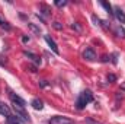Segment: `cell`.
Masks as SVG:
<instances>
[{"mask_svg": "<svg viewBox=\"0 0 125 124\" xmlns=\"http://www.w3.org/2000/svg\"><path fill=\"white\" fill-rule=\"evenodd\" d=\"M0 114H1V115H6V117L12 115V114H10V108H9L4 102H0Z\"/></svg>", "mask_w": 125, "mask_h": 124, "instance_id": "obj_11", "label": "cell"}, {"mask_svg": "<svg viewBox=\"0 0 125 124\" xmlns=\"http://www.w3.org/2000/svg\"><path fill=\"white\" fill-rule=\"evenodd\" d=\"M9 98H10V101L13 102V104H16V105H19V107H26V102H25V99L23 98H21L19 95H16L15 92H12L10 89H9Z\"/></svg>", "mask_w": 125, "mask_h": 124, "instance_id": "obj_4", "label": "cell"}, {"mask_svg": "<svg viewBox=\"0 0 125 124\" xmlns=\"http://www.w3.org/2000/svg\"><path fill=\"white\" fill-rule=\"evenodd\" d=\"M31 105H32V108H35L36 111H41V110L44 108V102H42L41 99H38V98H35V99H32Z\"/></svg>", "mask_w": 125, "mask_h": 124, "instance_id": "obj_10", "label": "cell"}, {"mask_svg": "<svg viewBox=\"0 0 125 124\" xmlns=\"http://www.w3.org/2000/svg\"><path fill=\"white\" fill-rule=\"evenodd\" d=\"M44 39H45V42L48 44V47L55 53V54H60V50H58V45L55 44V41L50 37V35H44Z\"/></svg>", "mask_w": 125, "mask_h": 124, "instance_id": "obj_6", "label": "cell"}, {"mask_svg": "<svg viewBox=\"0 0 125 124\" xmlns=\"http://www.w3.org/2000/svg\"><path fill=\"white\" fill-rule=\"evenodd\" d=\"M100 4L105 7V10H106V13L109 15V16H114V9H112V6H111V3H108V1H105V0H102L100 1Z\"/></svg>", "mask_w": 125, "mask_h": 124, "instance_id": "obj_12", "label": "cell"}, {"mask_svg": "<svg viewBox=\"0 0 125 124\" xmlns=\"http://www.w3.org/2000/svg\"><path fill=\"white\" fill-rule=\"evenodd\" d=\"M121 91H124V92H125V82L121 83Z\"/></svg>", "mask_w": 125, "mask_h": 124, "instance_id": "obj_28", "label": "cell"}, {"mask_svg": "<svg viewBox=\"0 0 125 124\" xmlns=\"http://www.w3.org/2000/svg\"><path fill=\"white\" fill-rule=\"evenodd\" d=\"M48 124H74V120L68 117H62V115H55L48 120Z\"/></svg>", "mask_w": 125, "mask_h": 124, "instance_id": "obj_2", "label": "cell"}, {"mask_svg": "<svg viewBox=\"0 0 125 124\" xmlns=\"http://www.w3.org/2000/svg\"><path fill=\"white\" fill-rule=\"evenodd\" d=\"M39 86H41V88H47V86H50V83H48L47 80H41V82H39Z\"/></svg>", "mask_w": 125, "mask_h": 124, "instance_id": "obj_22", "label": "cell"}, {"mask_svg": "<svg viewBox=\"0 0 125 124\" xmlns=\"http://www.w3.org/2000/svg\"><path fill=\"white\" fill-rule=\"evenodd\" d=\"M67 3H68L67 0H55V1H54V4H55L57 7H64V6H67Z\"/></svg>", "mask_w": 125, "mask_h": 124, "instance_id": "obj_17", "label": "cell"}, {"mask_svg": "<svg viewBox=\"0 0 125 124\" xmlns=\"http://www.w3.org/2000/svg\"><path fill=\"white\" fill-rule=\"evenodd\" d=\"M99 26H102V28H105V29H109L111 28V22H108V21H99Z\"/></svg>", "mask_w": 125, "mask_h": 124, "instance_id": "obj_16", "label": "cell"}, {"mask_svg": "<svg viewBox=\"0 0 125 124\" xmlns=\"http://www.w3.org/2000/svg\"><path fill=\"white\" fill-rule=\"evenodd\" d=\"M114 34H115L118 38H125V29L122 28V25H118V26L114 29Z\"/></svg>", "mask_w": 125, "mask_h": 124, "instance_id": "obj_13", "label": "cell"}, {"mask_svg": "<svg viewBox=\"0 0 125 124\" xmlns=\"http://www.w3.org/2000/svg\"><path fill=\"white\" fill-rule=\"evenodd\" d=\"M115 80H116V76H115L114 73H111V74H108V82H109V83H114Z\"/></svg>", "mask_w": 125, "mask_h": 124, "instance_id": "obj_20", "label": "cell"}, {"mask_svg": "<svg viewBox=\"0 0 125 124\" xmlns=\"http://www.w3.org/2000/svg\"><path fill=\"white\" fill-rule=\"evenodd\" d=\"M84 121H86V124H102L100 121H96V120H94V118H92V117H87Z\"/></svg>", "mask_w": 125, "mask_h": 124, "instance_id": "obj_19", "label": "cell"}, {"mask_svg": "<svg viewBox=\"0 0 125 124\" xmlns=\"http://www.w3.org/2000/svg\"><path fill=\"white\" fill-rule=\"evenodd\" d=\"M23 54L28 57V59H31L32 62L35 63V66H38V64H41V59L36 56V54H33V53H31V51H23Z\"/></svg>", "mask_w": 125, "mask_h": 124, "instance_id": "obj_8", "label": "cell"}, {"mask_svg": "<svg viewBox=\"0 0 125 124\" xmlns=\"http://www.w3.org/2000/svg\"><path fill=\"white\" fill-rule=\"evenodd\" d=\"M93 101V93L90 92L89 89H86V91H83V92L79 95V98H77V101H76V108L77 110H83L89 102H92Z\"/></svg>", "mask_w": 125, "mask_h": 124, "instance_id": "obj_1", "label": "cell"}, {"mask_svg": "<svg viewBox=\"0 0 125 124\" xmlns=\"http://www.w3.org/2000/svg\"><path fill=\"white\" fill-rule=\"evenodd\" d=\"M71 28H73V29H76L77 32H82V28L79 26V24H73V25H71Z\"/></svg>", "mask_w": 125, "mask_h": 124, "instance_id": "obj_23", "label": "cell"}, {"mask_svg": "<svg viewBox=\"0 0 125 124\" xmlns=\"http://www.w3.org/2000/svg\"><path fill=\"white\" fill-rule=\"evenodd\" d=\"M102 62H109V57H108V56H103V57H102Z\"/></svg>", "mask_w": 125, "mask_h": 124, "instance_id": "obj_27", "label": "cell"}, {"mask_svg": "<svg viewBox=\"0 0 125 124\" xmlns=\"http://www.w3.org/2000/svg\"><path fill=\"white\" fill-rule=\"evenodd\" d=\"M39 15H41V16H42V15H44V16H50V15H51V12H50V9H48V7L42 6V12H39Z\"/></svg>", "mask_w": 125, "mask_h": 124, "instance_id": "obj_18", "label": "cell"}, {"mask_svg": "<svg viewBox=\"0 0 125 124\" xmlns=\"http://www.w3.org/2000/svg\"><path fill=\"white\" fill-rule=\"evenodd\" d=\"M13 110H15V112H16V115H18V117H21L23 121L31 123V117H29V114L25 111V108H23V107H19V105L13 104Z\"/></svg>", "mask_w": 125, "mask_h": 124, "instance_id": "obj_3", "label": "cell"}, {"mask_svg": "<svg viewBox=\"0 0 125 124\" xmlns=\"http://www.w3.org/2000/svg\"><path fill=\"white\" fill-rule=\"evenodd\" d=\"M114 16L118 19V22L122 25V24H125V13H124V10L119 7V6H116L115 9H114Z\"/></svg>", "mask_w": 125, "mask_h": 124, "instance_id": "obj_7", "label": "cell"}, {"mask_svg": "<svg viewBox=\"0 0 125 124\" xmlns=\"http://www.w3.org/2000/svg\"><path fill=\"white\" fill-rule=\"evenodd\" d=\"M83 59L87 62H94L96 60V51L92 47H86V50L83 51Z\"/></svg>", "mask_w": 125, "mask_h": 124, "instance_id": "obj_5", "label": "cell"}, {"mask_svg": "<svg viewBox=\"0 0 125 124\" xmlns=\"http://www.w3.org/2000/svg\"><path fill=\"white\" fill-rule=\"evenodd\" d=\"M28 28L31 29L33 34H36V35H39L41 34V29H39V26H36L35 24H31V22H28Z\"/></svg>", "mask_w": 125, "mask_h": 124, "instance_id": "obj_14", "label": "cell"}, {"mask_svg": "<svg viewBox=\"0 0 125 124\" xmlns=\"http://www.w3.org/2000/svg\"><path fill=\"white\" fill-rule=\"evenodd\" d=\"M28 69H29V72H32V73H35V72H36V66H35V64H31Z\"/></svg>", "mask_w": 125, "mask_h": 124, "instance_id": "obj_25", "label": "cell"}, {"mask_svg": "<svg viewBox=\"0 0 125 124\" xmlns=\"http://www.w3.org/2000/svg\"><path fill=\"white\" fill-rule=\"evenodd\" d=\"M29 39H31V38H29L28 35H23V37H22V42H25V44H26V42H29Z\"/></svg>", "mask_w": 125, "mask_h": 124, "instance_id": "obj_26", "label": "cell"}, {"mask_svg": "<svg viewBox=\"0 0 125 124\" xmlns=\"http://www.w3.org/2000/svg\"><path fill=\"white\" fill-rule=\"evenodd\" d=\"M52 26H54V29H57V31H61L62 29V24H60V22H54Z\"/></svg>", "mask_w": 125, "mask_h": 124, "instance_id": "obj_21", "label": "cell"}, {"mask_svg": "<svg viewBox=\"0 0 125 124\" xmlns=\"http://www.w3.org/2000/svg\"><path fill=\"white\" fill-rule=\"evenodd\" d=\"M6 124H25V123H23V120H22L21 117H18V115H9Z\"/></svg>", "mask_w": 125, "mask_h": 124, "instance_id": "obj_9", "label": "cell"}, {"mask_svg": "<svg viewBox=\"0 0 125 124\" xmlns=\"http://www.w3.org/2000/svg\"><path fill=\"white\" fill-rule=\"evenodd\" d=\"M0 28H3V29H6V31H10V29H12V26H10L1 16H0Z\"/></svg>", "mask_w": 125, "mask_h": 124, "instance_id": "obj_15", "label": "cell"}, {"mask_svg": "<svg viewBox=\"0 0 125 124\" xmlns=\"http://www.w3.org/2000/svg\"><path fill=\"white\" fill-rule=\"evenodd\" d=\"M112 63H114V64H116V63H118V54H116V53H114V54H112Z\"/></svg>", "mask_w": 125, "mask_h": 124, "instance_id": "obj_24", "label": "cell"}]
</instances>
